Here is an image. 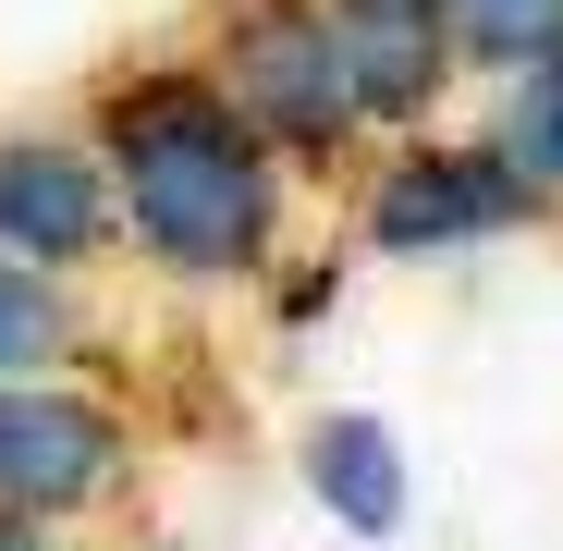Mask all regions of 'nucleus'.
Here are the masks:
<instances>
[{
    "label": "nucleus",
    "mask_w": 563,
    "mask_h": 551,
    "mask_svg": "<svg viewBox=\"0 0 563 551\" xmlns=\"http://www.w3.org/2000/svg\"><path fill=\"white\" fill-rule=\"evenodd\" d=\"M74 123L99 135L123 257H147L184 295H245L295 245V159H282L245 99L209 74V49H123L86 74Z\"/></svg>",
    "instance_id": "nucleus-1"
},
{
    "label": "nucleus",
    "mask_w": 563,
    "mask_h": 551,
    "mask_svg": "<svg viewBox=\"0 0 563 551\" xmlns=\"http://www.w3.org/2000/svg\"><path fill=\"white\" fill-rule=\"evenodd\" d=\"M197 49H209V74L245 99V123L295 159V184L307 172H355L367 147V111H355V86H343V62H331V25H319V0H209V25H197Z\"/></svg>",
    "instance_id": "nucleus-2"
},
{
    "label": "nucleus",
    "mask_w": 563,
    "mask_h": 551,
    "mask_svg": "<svg viewBox=\"0 0 563 551\" xmlns=\"http://www.w3.org/2000/svg\"><path fill=\"white\" fill-rule=\"evenodd\" d=\"M147 491V417L111 381H0V503L37 527H111Z\"/></svg>",
    "instance_id": "nucleus-3"
},
{
    "label": "nucleus",
    "mask_w": 563,
    "mask_h": 551,
    "mask_svg": "<svg viewBox=\"0 0 563 551\" xmlns=\"http://www.w3.org/2000/svg\"><path fill=\"white\" fill-rule=\"evenodd\" d=\"M551 221V197L490 147V135H380L355 159V245L367 257H465Z\"/></svg>",
    "instance_id": "nucleus-4"
},
{
    "label": "nucleus",
    "mask_w": 563,
    "mask_h": 551,
    "mask_svg": "<svg viewBox=\"0 0 563 551\" xmlns=\"http://www.w3.org/2000/svg\"><path fill=\"white\" fill-rule=\"evenodd\" d=\"M0 245L86 283L99 257H123V221H111V172H99V135L74 111L62 123H0Z\"/></svg>",
    "instance_id": "nucleus-5"
},
{
    "label": "nucleus",
    "mask_w": 563,
    "mask_h": 551,
    "mask_svg": "<svg viewBox=\"0 0 563 551\" xmlns=\"http://www.w3.org/2000/svg\"><path fill=\"white\" fill-rule=\"evenodd\" d=\"M319 25H331V62L355 86V111L367 135H417L441 123L453 99V0H319Z\"/></svg>",
    "instance_id": "nucleus-6"
},
{
    "label": "nucleus",
    "mask_w": 563,
    "mask_h": 551,
    "mask_svg": "<svg viewBox=\"0 0 563 551\" xmlns=\"http://www.w3.org/2000/svg\"><path fill=\"white\" fill-rule=\"evenodd\" d=\"M307 491L343 539H405L417 515V466H405V429L393 417H367V405H331L307 417Z\"/></svg>",
    "instance_id": "nucleus-7"
},
{
    "label": "nucleus",
    "mask_w": 563,
    "mask_h": 551,
    "mask_svg": "<svg viewBox=\"0 0 563 551\" xmlns=\"http://www.w3.org/2000/svg\"><path fill=\"white\" fill-rule=\"evenodd\" d=\"M99 355H111L99 307H86L62 269L0 245V381H99Z\"/></svg>",
    "instance_id": "nucleus-8"
},
{
    "label": "nucleus",
    "mask_w": 563,
    "mask_h": 551,
    "mask_svg": "<svg viewBox=\"0 0 563 551\" xmlns=\"http://www.w3.org/2000/svg\"><path fill=\"white\" fill-rule=\"evenodd\" d=\"M527 184H539V197L563 209V49L551 62H527V74H503V99H490V123H478Z\"/></svg>",
    "instance_id": "nucleus-9"
},
{
    "label": "nucleus",
    "mask_w": 563,
    "mask_h": 551,
    "mask_svg": "<svg viewBox=\"0 0 563 551\" xmlns=\"http://www.w3.org/2000/svg\"><path fill=\"white\" fill-rule=\"evenodd\" d=\"M563 49V0H453V62L465 74H527V62H551Z\"/></svg>",
    "instance_id": "nucleus-10"
},
{
    "label": "nucleus",
    "mask_w": 563,
    "mask_h": 551,
    "mask_svg": "<svg viewBox=\"0 0 563 551\" xmlns=\"http://www.w3.org/2000/svg\"><path fill=\"white\" fill-rule=\"evenodd\" d=\"M343 295V257H269V331H319V307Z\"/></svg>",
    "instance_id": "nucleus-11"
},
{
    "label": "nucleus",
    "mask_w": 563,
    "mask_h": 551,
    "mask_svg": "<svg viewBox=\"0 0 563 551\" xmlns=\"http://www.w3.org/2000/svg\"><path fill=\"white\" fill-rule=\"evenodd\" d=\"M0 551H62V527H37V515H13V503H0Z\"/></svg>",
    "instance_id": "nucleus-12"
}]
</instances>
